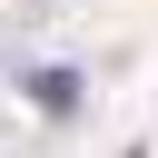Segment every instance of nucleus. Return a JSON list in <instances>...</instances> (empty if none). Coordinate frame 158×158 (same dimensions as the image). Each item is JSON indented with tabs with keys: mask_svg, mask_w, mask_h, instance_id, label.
Returning a JSON list of instances; mask_svg holds the SVG:
<instances>
[{
	"mask_svg": "<svg viewBox=\"0 0 158 158\" xmlns=\"http://www.w3.org/2000/svg\"><path fill=\"white\" fill-rule=\"evenodd\" d=\"M128 158H138V148H128Z\"/></svg>",
	"mask_w": 158,
	"mask_h": 158,
	"instance_id": "f03ea898",
	"label": "nucleus"
},
{
	"mask_svg": "<svg viewBox=\"0 0 158 158\" xmlns=\"http://www.w3.org/2000/svg\"><path fill=\"white\" fill-rule=\"evenodd\" d=\"M30 99H40V109H59V118H69V109H79V79H69V69H30Z\"/></svg>",
	"mask_w": 158,
	"mask_h": 158,
	"instance_id": "f257e3e1",
	"label": "nucleus"
}]
</instances>
